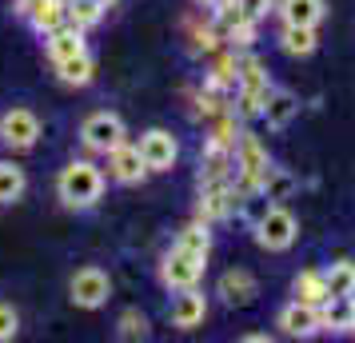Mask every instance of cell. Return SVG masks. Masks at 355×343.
Returning <instances> with one entry per match:
<instances>
[{
    "label": "cell",
    "instance_id": "obj_28",
    "mask_svg": "<svg viewBox=\"0 0 355 343\" xmlns=\"http://www.w3.org/2000/svg\"><path fill=\"white\" fill-rule=\"evenodd\" d=\"M120 340H144L148 335V315L144 311H136V308H128L124 315H120Z\"/></svg>",
    "mask_w": 355,
    "mask_h": 343
},
{
    "label": "cell",
    "instance_id": "obj_2",
    "mask_svg": "<svg viewBox=\"0 0 355 343\" xmlns=\"http://www.w3.org/2000/svg\"><path fill=\"white\" fill-rule=\"evenodd\" d=\"M268 96H272V80H268L263 64H259L256 56H243V60H236V104H240L236 112L252 120V116L263 112Z\"/></svg>",
    "mask_w": 355,
    "mask_h": 343
},
{
    "label": "cell",
    "instance_id": "obj_24",
    "mask_svg": "<svg viewBox=\"0 0 355 343\" xmlns=\"http://www.w3.org/2000/svg\"><path fill=\"white\" fill-rule=\"evenodd\" d=\"M100 17H104V8H100L96 0H68V24H76L80 33L100 24Z\"/></svg>",
    "mask_w": 355,
    "mask_h": 343
},
{
    "label": "cell",
    "instance_id": "obj_22",
    "mask_svg": "<svg viewBox=\"0 0 355 343\" xmlns=\"http://www.w3.org/2000/svg\"><path fill=\"white\" fill-rule=\"evenodd\" d=\"M279 49L288 52V56H311L315 52V28H307V24H284Z\"/></svg>",
    "mask_w": 355,
    "mask_h": 343
},
{
    "label": "cell",
    "instance_id": "obj_11",
    "mask_svg": "<svg viewBox=\"0 0 355 343\" xmlns=\"http://www.w3.org/2000/svg\"><path fill=\"white\" fill-rule=\"evenodd\" d=\"M17 12L44 36L68 20V0H17Z\"/></svg>",
    "mask_w": 355,
    "mask_h": 343
},
{
    "label": "cell",
    "instance_id": "obj_17",
    "mask_svg": "<svg viewBox=\"0 0 355 343\" xmlns=\"http://www.w3.org/2000/svg\"><path fill=\"white\" fill-rule=\"evenodd\" d=\"M291 295H295L300 304H311V308H320L323 299H331L327 279H323V272H315V267H307V272H300V276L291 279Z\"/></svg>",
    "mask_w": 355,
    "mask_h": 343
},
{
    "label": "cell",
    "instance_id": "obj_18",
    "mask_svg": "<svg viewBox=\"0 0 355 343\" xmlns=\"http://www.w3.org/2000/svg\"><path fill=\"white\" fill-rule=\"evenodd\" d=\"M279 17H284V24H307V28H315L327 17V4L323 0H279Z\"/></svg>",
    "mask_w": 355,
    "mask_h": 343
},
{
    "label": "cell",
    "instance_id": "obj_32",
    "mask_svg": "<svg viewBox=\"0 0 355 343\" xmlns=\"http://www.w3.org/2000/svg\"><path fill=\"white\" fill-rule=\"evenodd\" d=\"M347 299H352V304H355V283H352V288H347Z\"/></svg>",
    "mask_w": 355,
    "mask_h": 343
},
{
    "label": "cell",
    "instance_id": "obj_19",
    "mask_svg": "<svg viewBox=\"0 0 355 343\" xmlns=\"http://www.w3.org/2000/svg\"><path fill=\"white\" fill-rule=\"evenodd\" d=\"M295 112H300V100L291 96V92H284V88H272V96H268L259 116L268 120V128H288L291 120H295Z\"/></svg>",
    "mask_w": 355,
    "mask_h": 343
},
{
    "label": "cell",
    "instance_id": "obj_33",
    "mask_svg": "<svg viewBox=\"0 0 355 343\" xmlns=\"http://www.w3.org/2000/svg\"><path fill=\"white\" fill-rule=\"evenodd\" d=\"M196 4H204V8H208V4H220V0H196Z\"/></svg>",
    "mask_w": 355,
    "mask_h": 343
},
{
    "label": "cell",
    "instance_id": "obj_29",
    "mask_svg": "<svg viewBox=\"0 0 355 343\" xmlns=\"http://www.w3.org/2000/svg\"><path fill=\"white\" fill-rule=\"evenodd\" d=\"M236 4H240L243 20H252V24H259V20H263V17H268V12L275 8L272 0H236Z\"/></svg>",
    "mask_w": 355,
    "mask_h": 343
},
{
    "label": "cell",
    "instance_id": "obj_14",
    "mask_svg": "<svg viewBox=\"0 0 355 343\" xmlns=\"http://www.w3.org/2000/svg\"><path fill=\"white\" fill-rule=\"evenodd\" d=\"M279 327H284V335H291V340H307V335L323 331V327H320V308L291 299L288 308L279 311Z\"/></svg>",
    "mask_w": 355,
    "mask_h": 343
},
{
    "label": "cell",
    "instance_id": "obj_27",
    "mask_svg": "<svg viewBox=\"0 0 355 343\" xmlns=\"http://www.w3.org/2000/svg\"><path fill=\"white\" fill-rule=\"evenodd\" d=\"M291 188H295V180H291L288 172H279V168H272V172L263 176V184H259V192L268 200H288Z\"/></svg>",
    "mask_w": 355,
    "mask_h": 343
},
{
    "label": "cell",
    "instance_id": "obj_30",
    "mask_svg": "<svg viewBox=\"0 0 355 343\" xmlns=\"http://www.w3.org/2000/svg\"><path fill=\"white\" fill-rule=\"evenodd\" d=\"M17 327H20L17 308H12V304H0V343L12 340V335H17Z\"/></svg>",
    "mask_w": 355,
    "mask_h": 343
},
{
    "label": "cell",
    "instance_id": "obj_34",
    "mask_svg": "<svg viewBox=\"0 0 355 343\" xmlns=\"http://www.w3.org/2000/svg\"><path fill=\"white\" fill-rule=\"evenodd\" d=\"M352 331H355V315H352Z\"/></svg>",
    "mask_w": 355,
    "mask_h": 343
},
{
    "label": "cell",
    "instance_id": "obj_3",
    "mask_svg": "<svg viewBox=\"0 0 355 343\" xmlns=\"http://www.w3.org/2000/svg\"><path fill=\"white\" fill-rule=\"evenodd\" d=\"M204 263H208V256H200V252H188V247L172 244V252L160 260V283L168 288V292H188V288H196V283H200V276H204Z\"/></svg>",
    "mask_w": 355,
    "mask_h": 343
},
{
    "label": "cell",
    "instance_id": "obj_31",
    "mask_svg": "<svg viewBox=\"0 0 355 343\" xmlns=\"http://www.w3.org/2000/svg\"><path fill=\"white\" fill-rule=\"evenodd\" d=\"M96 4H100V8H104V12H108V8H112L116 0H96Z\"/></svg>",
    "mask_w": 355,
    "mask_h": 343
},
{
    "label": "cell",
    "instance_id": "obj_8",
    "mask_svg": "<svg viewBox=\"0 0 355 343\" xmlns=\"http://www.w3.org/2000/svg\"><path fill=\"white\" fill-rule=\"evenodd\" d=\"M240 208V192L232 184H200V204H196V220L204 224H216V220H227V216Z\"/></svg>",
    "mask_w": 355,
    "mask_h": 343
},
{
    "label": "cell",
    "instance_id": "obj_1",
    "mask_svg": "<svg viewBox=\"0 0 355 343\" xmlns=\"http://www.w3.org/2000/svg\"><path fill=\"white\" fill-rule=\"evenodd\" d=\"M56 196L64 200L68 208H92L104 196V172L92 160L64 164L60 176H56Z\"/></svg>",
    "mask_w": 355,
    "mask_h": 343
},
{
    "label": "cell",
    "instance_id": "obj_26",
    "mask_svg": "<svg viewBox=\"0 0 355 343\" xmlns=\"http://www.w3.org/2000/svg\"><path fill=\"white\" fill-rule=\"evenodd\" d=\"M323 279H327V292H331V295H347V288L355 283V263L352 260L331 263V267L323 272Z\"/></svg>",
    "mask_w": 355,
    "mask_h": 343
},
{
    "label": "cell",
    "instance_id": "obj_6",
    "mask_svg": "<svg viewBox=\"0 0 355 343\" xmlns=\"http://www.w3.org/2000/svg\"><path fill=\"white\" fill-rule=\"evenodd\" d=\"M68 295H72V304L76 308H104L108 304V295H112V279L104 276L100 267H80L76 276L68 279Z\"/></svg>",
    "mask_w": 355,
    "mask_h": 343
},
{
    "label": "cell",
    "instance_id": "obj_9",
    "mask_svg": "<svg viewBox=\"0 0 355 343\" xmlns=\"http://www.w3.org/2000/svg\"><path fill=\"white\" fill-rule=\"evenodd\" d=\"M140 156H144L148 172H172L176 168V156H180L176 136L164 132V128H148L140 136Z\"/></svg>",
    "mask_w": 355,
    "mask_h": 343
},
{
    "label": "cell",
    "instance_id": "obj_4",
    "mask_svg": "<svg viewBox=\"0 0 355 343\" xmlns=\"http://www.w3.org/2000/svg\"><path fill=\"white\" fill-rule=\"evenodd\" d=\"M295 236H300V224H295V216H291L288 208H279V204H272V208L256 220V244L263 247V252H288V247L295 244Z\"/></svg>",
    "mask_w": 355,
    "mask_h": 343
},
{
    "label": "cell",
    "instance_id": "obj_16",
    "mask_svg": "<svg viewBox=\"0 0 355 343\" xmlns=\"http://www.w3.org/2000/svg\"><path fill=\"white\" fill-rule=\"evenodd\" d=\"M204 315H208V299L200 288H188V292L176 295V304H172V324L184 327V331H192V327L204 324Z\"/></svg>",
    "mask_w": 355,
    "mask_h": 343
},
{
    "label": "cell",
    "instance_id": "obj_21",
    "mask_svg": "<svg viewBox=\"0 0 355 343\" xmlns=\"http://www.w3.org/2000/svg\"><path fill=\"white\" fill-rule=\"evenodd\" d=\"M56 76L64 84H72V88H84V84H92V76H96V64H92L88 52H76L68 60H56Z\"/></svg>",
    "mask_w": 355,
    "mask_h": 343
},
{
    "label": "cell",
    "instance_id": "obj_23",
    "mask_svg": "<svg viewBox=\"0 0 355 343\" xmlns=\"http://www.w3.org/2000/svg\"><path fill=\"white\" fill-rule=\"evenodd\" d=\"M24 188H28V180H24V168L0 160V204H17V200L24 196Z\"/></svg>",
    "mask_w": 355,
    "mask_h": 343
},
{
    "label": "cell",
    "instance_id": "obj_15",
    "mask_svg": "<svg viewBox=\"0 0 355 343\" xmlns=\"http://www.w3.org/2000/svg\"><path fill=\"white\" fill-rule=\"evenodd\" d=\"M44 49H49L52 64L56 60H68V56H76V52H88V44H84V33L76 28V24H56L52 33H44Z\"/></svg>",
    "mask_w": 355,
    "mask_h": 343
},
{
    "label": "cell",
    "instance_id": "obj_20",
    "mask_svg": "<svg viewBox=\"0 0 355 343\" xmlns=\"http://www.w3.org/2000/svg\"><path fill=\"white\" fill-rule=\"evenodd\" d=\"M352 315H355V304L347 295H331L320 304V327L323 331H352Z\"/></svg>",
    "mask_w": 355,
    "mask_h": 343
},
{
    "label": "cell",
    "instance_id": "obj_5",
    "mask_svg": "<svg viewBox=\"0 0 355 343\" xmlns=\"http://www.w3.org/2000/svg\"><path fill=\"white\" fill-rule=\"evenodd\" d=\"M124 120L116 112H92L88 120L80 124V140L88 152H100V156H108L116 144H124Z\"/></svg>",
    "mask_w": 355,
    "mask_h": 343
},
{
    "label": "cell",
    "instance_id": "obj_7",
    "mask_svg": "<svg viewBox=\"0 0 355 343\" xmlns=\"http://www.w3.org/2000/svg\"><path fill=\"white\" fill-rule=\"evenodd\" d=\"M40 140V120L28 108H8L0 116V144H8L12 152H28Z\"/></svg>",
    "mask_w": 355,
    "mask_h": 343
},
{
    "label": "cell",
    "instance_id": "obj_25",
    "mask_svg": "<svg viewBox=\"0 0 355 343\" xmlns=\"http://www.w3.org/2000/svg\"><path fill=\"white\" fill-rule=\"evenodd\" d=\"M176 244L180 247H188V252H200V256H208L211 252V231L204 220H196V224H188V228L176 236Z\"/></svg>",
    "mask_w": 355,
    "mask_h": 343
},
{
    "label": "cell",
    "instance_id": "obj_12",
    "mask_svg": "<svg viewBox=\"0 0 355 343\" xmlns=\"http://www.w3.org/2000/svg\"><path fill=\"white\" fill-rule=\"evenodd\" d=\"M216 295L224 299L227 308H248V304L259 295V283H256V276H252V272L232 267V272H224V276H220V283H216Z\"/></svg>",
    "mask_w": 355,
    "mask_h": 343
},
{
    "label": "cell",
    "instance_id": "obj_13",
    "mask_svg": "<svg viewBox=\"0 0 355 343\" xmlns=\"http://www.w3.org/2000/svg\"><path fill=\"white\" fill-rule=\"evenodd\" d=\"M236 176V156L227 144H204V156H200V184H232Z\"/></svg>",
    "mask_w": 355,
    "mask_h": 343
},
{
    "label": "cell",
    "instance_id": "obj_10",
    "mask_svg": "<svg viewBox=\"0 0 355 343\" xmlns=\"http://www.w3.org/2000/svg\"><path fill=\"white\" fill-rule=\"evenodd\" d=\"M148 176V164L144 156H140V144H116L112 152H108V180L116 184H140Z\"/></svg>",
    "mask_w": 355,
    "mask_h": 343
}]
</instances>
